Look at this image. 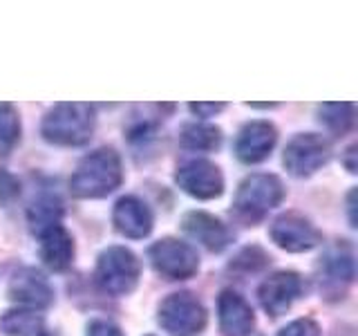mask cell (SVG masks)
Segmentation results:
<instances>
[{
    "label": "cell",
    "instance_id": "484cf974",
    "mask_svg": "<svg viewBox=\"0 0 358 336\" xmlns=\"http://www.w3.org/2000/svg\"><path fill=\"white\" fill-rule=\"evenodd\" d=\"M354 153H356V146H352L350 150H347V168H350V173H354V164H352V157H354Z\"/></svg>",
    "mask_w": 358,
    "mask_h": 336
},
{
    "label": "cell",
    "instance_id": "7402d4cb",
    "mask_svg": "<svg viewBox=\"0 0 358 336\" xmlns=\"http://www.w3.org/2000/svg\"><path fill=\"white\" fill-rule=\"evenodd\" d=\"M20 139V119L14 106L0 104V155H7Z\"/></svg>",
    "mask_w": 358,
    "mask_h": 336
},
{
    "label": "cell",
    "instance_id": "ffe728a7",
    "mask_svg": "<svg viewBox=\"0 0 358 336\" xmlns=\"http://www.w3.org/2000/svg\"><path fill=\"white\" fill-rule=\"evenodd\" d=\"M222 144V130L208 123H188L182 130V146L188 150H215Z\"/></svg>",
    "mask_w": 358,
    "mask_h": 336
},
{
    "label": "cell",
    "instance_id": "d6986e66",
    "mask_svg": "<svg viewBox=\"0 0 358 336\" xmlns=\"http://www.w3.org/2000/svg\"><path fill=\"white\" fill-rule=\"evenodd\" d=\"M61 216H63V206H61V202L56 200L54 195L38 197L29 206V213H27L29 227H31L34 233H38V235L43 231H48L50 227H54V224H59Z\"/></svg>",
    "mask_w": 358,
    "mask_h": 336
},
{
    "label": "cell",
    "instance_id": "8992f818",
    "mask_svg": "<svg viewBox=\"0 0 358 336\" xmlns=\"http://www.w3.org/2000/svg\"><path fill=\"white\" fill-rule=\"evenodd\" d=\"M148 258L155 272L168 280H186L195 276L199 269L197 251L190 244L175 238H164L155 242L148 251Z\"/></svg>",
    "mask_w": 358,
    "mask_h": 336
},
{
    "label": "cell",
    "instance_id": "4fadbf2b",
    "mask_svg": "<svg viewBox=\"0 0 358 336\" xmlns=\"http://www.w3.org/2000/svg\"><path fill=\"white\" fill-rule=\"evenodd\" d=\"M278 132L268 121H251L235 139V155L244 164H257L271 155Z\"/></svg>",
    "mask_w": 358,
    "mask_h": 336
},
{
    "label": "cell",
    "instance_id": "8fae6325",
    "mask_svg": "<svg viewBox=\"0 0 358 336\" xmlns=\"http://www.w3.org/2000/svg\"><path fill=\"white\" fill-rule=\"evenodd\" d=\"M354 280V255L347 244L329 249L320 260V291L327 298H343Z\"/></svg>",
    "mask_w": 358,
    "mask_h": 336
},
{
    "label": "cell",
    "instance_id": "ac0fdd59",
    "mask_svg": "<svg viewBox=\"0 0 358 336\" xmlns=\"http://www.w3.org/2000/svg\"><path fill=\"white\" fill-rule=\"evenodd\" d=\"M0 328L7 336H54L41 314L31 309H9L0 318Z\"/></svg>",
    "mask_w": 358,
    "mask_h": 336
},
{
    "label": "cell",
    "instance_id": "5bb4252c",
    "mask_svg": "<svg viewBox=\"0 0 358 336\" xmlns=\"http://www.w3.org/2000/svg\"><path fill=\"white\" fill-rule=\"evenodd\" d=\"M184 231L208 251H224L233 242V235L227 224L204 211H190L182 220Z\"/></svg>",
    "mask_w": 358,
    "mask_h": 336
},
{
    "label": "cell",
    "instance_id": "5b68a950",
    "mask_svg": "<svg viewBox=\"0 0 358 336\" xmlns=\"http://www.w3.org/2000/svg\"><path fill=\"white\" fill-rule=\"evenodd\" d=\"M159 323L173 336H193L204 330L206 309L190 291H179L159 305Z\"/></svg>",
    "mask_w": 358,
    "mask_h": 336
},
{
    "label": "cell",
    "instance_id": "d4e9b609",
    "mask_svg": "<svg viewBox=\"0 0 358 336\" xmlns=\"http://www.w3.org/2000/svg\"><path fill=\"white\" fill-rule=\"evenodd\" d=\"M190 110H193L197 117H213V115H217L220 110H224V104H190Z\"/></svg>",
    "mask_w": 358,
    "mask_h": 336
},
{
    "label": "cell",
    "instance_id": "30bf717a",
    "mask_svg": "<svg viewBox=\"0 0 358 336\" xmlns=\"http://www.w3.org/2000/svg\"><path fill=\"white\" fill-rule=\"evenodd\" d=\"M175 182L184 193L197 200H213L220 197L224 190V177L215 164L206 160H193L184 166H179Z\"/></svg>",
    "mask_w": 358,
    "mask_h": 336
},
{
    "label": "cell",
    "instance_id": "9a60e30c",
    "mask_svg": "<svg viewBox=\"0 0 358 336\" xmlns=\"http://www.w3.org/2000/svg\"><path fill=\"white\" fill-rule=\"evenodd\" d=\"M220 312V330L224 336H246L255 325V316L251 305L240 294L227 289L217 300Z\"/></svg>",
    "mask_w": 358,
    "mask_h": 336
},
{
    "label": "cell",
    "instance_id": "603a6c76",
    "mask_svg": "<svg viewBox=\"0 0 358 336\" xmlns=\"http://www.w3.org/2000/svg\"><path fill=\"white\" fill-rule=\"evenodd\" d=\"M280 336H320V328L311 318H300L289 323Z\"/></svg>",
    "mask_w": 358,
    "mask_h": 336
},
{
    "label": "cell",
    "instance_id": "7c38bea8",
    "mask_svg": "<svg viewBox=\"0 0 358 336\" xmlns=\"http://www.w3.org/2000/svg\"><path fill=\"white\" fill-rule=\"evenodd\" d=\"M9 298L31 309H45L54 302V289L38 269L25 267L11 278Z\"/></svg>",
    "mask_w": 358,
    "mask_h": 336
},
{
    "label": "cell",
    "instance_id": "3957f363",
    "mask_svg": "<svg viewBox=\"0 0 358 336\" xmlns=\"http://www.w3.org/2000/svg\"><path fill=\"white\" fill-rule=\"evenodd\" d=\"M285 200V186L275 175L257 173L246 177L238 188L233 211L244 224L260 222L268 211Z\"/></svg>",
    "mask_w": 358,
    "mask_h": 336
},
{
    "label": "cell",
    "instance_id": "6da1fadb",
    "mask_svg": "<svg viewBox=\"0 0 358 336\" xmlns=\"http://www.w3.org/2000/svg\"><path fill=\"white\" fill-rule=\"evenodd\" d=\"M123 182V168L119 155L112 148H99L83 157L70 179L72 195L81 200L106 197Z\"/></svg>",
    "mask_w": 358,
    "mask_h": 336
},
{
    "label": "cell",
    "instance_id": "44dd1931",
    "mask_svg": "<svg viewBox=\"0 0 358 336\" xmlns=\"http://www.w3.org/2000/svg\"><path fill=\"white\" fill-rule=\"evenodd\" d=\"M318 112H320V121L334 134L347 132L354 121V104H322Z\"/></svg>",
    "mask_w": 358,
    "mask_h": 336
},
{
    "label": "cell",
    "instance_id": "277c9868",
    "mask_svg": "<svg viewBox=\"0 0 358 336\" xmlns=\"http://www.w3.org/2000/svg\"><path fill=\"white\" fill-rule=\"evenodd\" d=\"M96 283L110 296H126L137 287L141 262L126 246H110L96 260Z\"/></svg>",
    "mask_w": 358,
    "mask_h": 336
},
{
    "label": "cell",
    "instance_id": "52a82bcc",
    "mask_svg": "<svg viewBox=\"0 0 358 336\" xmlns=\"http://www.w3.org/2000/svg\"><path fill=\"white\" fill-rule=\"evenodd\" d=\"M327 160H329V144L320 134L305 132V134H296L287 144L282 164L291 175L307 177L311 173H316L320 166L327 164Z\"/></svg>",
    "mask_w": 358,
    "mask_h": 336
},
{
    "label": "cell",
    "instance_id": "9c48e42d",
    "mask_svg": "<svg viewBox=\"0 0 358 336\" xmlns=\"http://www.w3.org/2000/svg\"><path fill=\"white\" fill-rule=\"evenodd\" d=\"M305 291V283L302 278L294 272H278L273 276H268L264 283L257 289V296H260V305L268 316H282L287 309L294 305V300L302 296Z\"/></svg>",
    "mask_w": 358,
    "mask_h": 336
},
{
    "label": "cell",
    "instance_id": "2e32d148",
    "mask_svg": "<svg viewBox=\"0 0 358 336\" xmlns=\"http://www.w3.org/2000/svg\"><path fill=\"white\" fill-rule=\"evenodd\" d=\"M115 227L121 235L141 240L152 231V213L137 197H121L115 204Z\"/></svg>",
    "mask_w": 358,
    "mask_h": 336
},
{
    "label": "cell",
    "instance_id": "ba28073f",
    "mask_svg": "<svg viewBox=\"0 0 358 336\" xmlns=\"http://www.w3.org/2000/svg\"><path fill=\"white\" fill-rule=\"evenodd\" d=\"M271 240L291 253L309 251L313 246H318L322 235L313 224L302 218L300 213H285L271 224Z\"/></svg>",
    "mask_w": 358,
    "mask_h": 336
},
{
    "label": "cell",
    "instance_id": "e0dca14e",
    "mask_svg": "<svg viewBox=\"0 0 358 336\" xmlns=\"http://www.w3.org/2000/svg\"><path fill=\"white\" fill-rule=\"evenodd\" d=\"M41 258L52 272H65L74 258V240L61 224L41 233Z\"/></svg>",
    "mask_w": 358,
    "mask_h": 336
},
{
    "label": "cell",
    "instance_id": "cb8c5ba5",
    "mask_svg": "<svg viewBox=\"0 0 358 336\" xmlns=\"http://www.w3.org/2000/svg\"><path fill=\"white\" fill-rule=\"evenodd\" d=\"M87 336H123V332L117 325H112L108 321H94V323H90Z\"/></svg>",
    "mask_w": 358,
    "mask_h": 336
},
{
    "label": "cell",
    "instance_id": "7a4b0ae2",
    "mask_svg": "<svg viewBox=\"0 0 358 336\" xmlns=\"http://www.w3.org/2000/svg\"><path fill=\"white\" fill-rule=\"evenodd\" d=\"M94 130V110L87 104H59L43 119L41 132L56 146H83Z\"/></svg>",
    "mask_w": 358,
    "mask_h": 336
}]
</instances>
